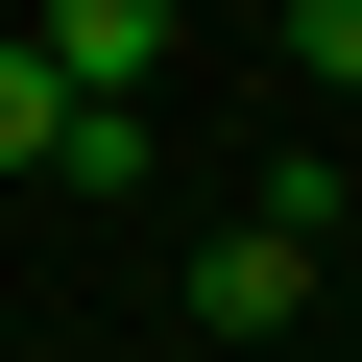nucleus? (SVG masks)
<instances>
[{
  "instance_id": "nucleus-2",
  "label": "nucleus",
  "mask_w": 362,
  "mask_h": 362,
  "mask_svg": "<svg viewBox=\"0 0 362 362\" xmlns=\"http://www.w3.org/2000/svg\"><path fill=\"white\" fill-rule=\"evenodd\" d=\"M25 49H49L73 97H145V73H169V0H49V25H25Z\"/></svg>"
},
{
  "instance_id": "nucleus-1",
  "label": "nucleus",
  "mask_w": 362,
  "mask_h": 362,
  "mask_svg": "<svg viewBox=\"0 0 362 362\" xmlns=\"http://www.w3.org/2000/svg\"><path fill=\"white\" fill-rule=\"evenodd\" d=\"M314 242H338V194H314V169H290L266 218H218V242H194V338H290V290H314Z\"/></svg>"
},
{
  "instance_id": "nucleus-4",
  "label": "nucleus",
  "mask_w": 362,
  "mask_h": 362,
  "mask_svg": "<svg viewBox=\"0 0 362 362\" xmlns=\"http://www.w3.org/2000/svg\"><path fill=\"white\" fill-rule=\"evenodd\" d=\"M290 73H338V97H362V0H290Z\"/></svg>"
},
{
  "instance_id": "nucleus-3",
  "label": "nucleus",
  "mask_w": 362,
  "mask_h": 362,
  "mask_svg": "<svg viewBox=\"0 0 362 362\" xmlns=\"http://www.w3.org/2000/svg\"><path fill=\"white\" fill-rule=\"evenodd\" d=\"M49 145H73V73H49V49H0V169H49Z\"/></svg>"
}]
</instances>
